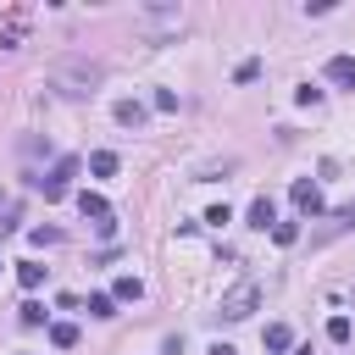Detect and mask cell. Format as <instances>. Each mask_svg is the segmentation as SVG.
Returning a JSON list of instances; mask_svg holds the SVG:
<instances>
[{"label": "cell", "instance_id": "cell-1", "mask_svg": "<svg viewBox=\"0 0 355 355\" xmlns=\"http://www.w3.org/2000/svg\"><path fill=\"white\" fill-rule=\"evenodd\" d=\"M44 83H50L61 100H89V94L105 83V67H100V61H89V55H61V61H50Z\"/></svg>", "mask_w": 355, "mask_h": 355}, {"label": "cell", "instance_id": "cell-2", "mask_svg": "<svg viewBox=\"0 0 355 355\" xmlns=\"http://www.w3.org/2000/svg\"><path fill=\"white\" fill-rule=\"evenodd\" d=\"M255 305H261V283H255V277H244V283H233V288L222 294L216 316H222V322H244V316H250Z\"/></svg>", "mask_w": 355, "mask_h": 355}, {"label": "cell", "instance_id": "cell-3", "mask_svg": "<svg viewBox=\"0 0 355 355\" xmlns=\"http://www.w3.org/2000/svg\"><path fill=\"white\" fill-rule=\"evenodd\" d=\"M78 172H83V161H78V155H61V161H55L44 178H33V189H39L44 200H61V194L72 189V178H78Z\"/></svg>", "mask_w": 355, "mask_h": 355}, {"label": "cell", "instance_id": "cell-4", "mask_svg": "<svg viewBox=\"0 0 355 355\" xmlns=\"http://www.w3.org/2000/svg\"><path fill=\"white\" fill-rule=\"evenodd\" d=\"M111 116H116L122 128H144V122H150V105H144V100H116Z\"/></svg>", "mask_w": 355, "mask_h": 355}, {"label": "cell", "instance_id": "cell-5", "mask_svg": "<svg viewBox=\"0 0 355 355\" xmlns=\"http://www.w3.org/2000/svg\"><path fill=\"white\" fill-rule=\"evenodd\" d=\"M288 194H294V205H300V211H305V216H322V189H316V183H311V178H300V183H294V189H288Z\"/></svg>", "mask_w": 355, "mask_h": 355}, {"label": "cell", "instance_id": "cell-6", "mask_svg": "<svg viewBox=\"0 0 355 355\" xmlns=\"http://www.w3.org/2000/svg\"><path fill=\"white\" fill-rule=\"evenodd\" d=\"M327 83H338V89H355V55H327Z\"/></svg>", "mask_w": 355, "mask_h": 355}, {"label": "cell", "instance_id": "cell-7", "mask_svg": "<svg viewBox=\"0 0 355 355\" xmlns=\"http://www.w3.org/2000/svg\"><path fill=\"white\" fill-rule=\"evenodd\" d=\"M250 227H261V233H266V227H277V211H272V200H266V194H261V200H250Z\"/></svg>", "mask_w": 355, "mask_h": 355}, {"label": "cell", "instance_id": "cell-8", "mask_svg": "<svg viewBox=\"0 0 355 355\" xmlns=\"http://www.w3.org/2000/svg\"><path fill=\"white\" fill-rule=\"evenodd\" d=\"M261 344H266V349H272V355H283V349H294V333H288V327H283V322H272V327H266V333H261Z\"/></svg>", "mask_w": 355, "mask_h": 355}, {"label": "cell", "instance_id": "cell-9", "mask_svg": "<svg viewBox=\"0 0 355 355\" xmlns=\"http://www.w3.org/2000/svg\"><path fill=\"white\" fill-rule=\"evenodd\" d=\"M116 166H122L116 150H94V155H89V172H94V178H116Z\"/></svg>", "mask_w": 355, "mask_h": 355}, {"label": "cell", "instance_id": "cell-10", "mask_svg": "<svg viewBox=\"0 0 355 355\" xmlns=\"http://www.w3.org/2000/svg\"><path fill=\"white\" fill-rule=\"evenodd\" d=\"M78 211H83V216H94V222H111V205H105L100 194H89V189L78 194Z\"/></svg>", "mask_w": 355, "mask_h": 355}, {"label": "cell", "instance_id": "cell-11", "mask_svg": "<svg viewBox=\"0 0 355 355\" xmlns=\"http://www.w3.org/2000/svg\"><path fill=\"white\" fill-rule=\"evenodd\" d=\"M111 300H128V305H133V300H144V283H139L133 272H122V277H116V288H111Z\"/></svg>", "mask_w": 355, "mask_h": 355}, {"label": "cell", "instance_id": "cell-12", "mask_svg": "<svg viewBox=\"0 0 355 355\" xmlns=\"http://www.w3.org/2000/svg\"><path fill=\"white\" fill-rule=\"evenodd\" d=\"M44 272H50V266H39V261H17V277H22V288H39V283H44Z\"/></svg>", "mask_w": 355, "mask_h": 355}, {"label": "cell", "instance_id": "cell-13", "mask_svg": "<svg viewBox=\"0 0 355 355\" xmlns=\"http://www.w3.org/2000/svg\"><path fill=\"white\" fill-rule=\"evenodd\" d=\"M89 316H94V322H111V316H116V300H111V294H89Z\"/></svg>", "mask_w": 355, "mask_h": 355}, {"label": "cell", "instance_id": "cell-14", "mask_svg": "<svg viewBox=\"0 0 355 355\" xmlns=\"http://www.w3.org/2000/svg\"><path fill=\"white\" fill-rule=\"evenodd\" d=\"M50 344H55V349H72V344H78V327H72V322H55V327H50Z\"/></svg>", "mask_w": 355, "mask_h": 355}, {"label": "cell", "instance_id": "cell-15", "mask_svg": "<svg viewBox=\"0 0 355 355\" xmlns=\"http://www.w3.org/2000/svg\"><path fill=\"white\" fill-rule=\"evenodd\" d=\"M150 111H178V94H172V89H155V94H150Z\"/></svg>", "mask_w": 355, "mask_h": 355}, {"label": "cell", "instance_id": "cell-16", "mask_svg": "<svg viewBox=\"0 0 355 355\" xmlns=\"http://www.w3.org/2000/svg\"><path fill=\"white\" fill-rule=\"evenodd\" d=\"M327 338H333V344H349V316H333V322H327Z\"/></svg>", "mask_w": 355, "mask_h": 355}, {"label": "cell", "instance_id": "cell-17", "mask_svg": "<svg viewBox=\"0 0 355 355\" xmlns=\"http://www.w3.org/2000/svg\"><path fill=\"white\" fill-rule=\"evenodd\" d=\"M261 78V61H239V72H233V83H255Z\"/></svg>", "mask_w": 355, "mask_h": 355}, {"label": "cell", "instance_id": "cell-18", "mask_svg": "<svg viewBox=\"0 0 355 355\" xmlns=\"http://www.w3.org/2000/svg\"><path fill=\"white\" fill-rule=\"evenodd\" d=\"M39 322H44V305L28 300V305H22V327H39Z\"/></svg>", "mask_w": 355, "mask_h": 355}, {"label": "cell", "instance_id": "cell-19", "mask_svg": "<svg viewBox=\"0 0 355 355\" xmlns=\"http://www.w3.org/2000/svg\"><path fill=\"white\" fill-rule=\"evenodd\" d=\"M222 222H233V211H227V205H211V211H205V227H222Z\"/></svg>", "mask_w": 355, "mask_h": 355}, {"label": "cell", "instance_id": "cell-20", "mask_svg": "<svg viewBox=\"0 0 355 355\" xmlns=\"http://www.w3.org/2000/svg\"><path fill=\"white\" fill-rule=\"evenodd\" d=\"M272 239H277V244H294V239H300V227H294V222H277V227H272Z\"/></svg>", "mask_w": 355, "mask_h": 355}, {"label": "cell", "instance_id": "cell-21", "mask_svg": "<svg viewBox=\"0 0 355 355\" xmlns=\"http://www.w3.org/2000/svg\"><path fill=\"white\" fill-rule=\"evenodd\" d=\"M294 100H300V105H316V100H322V89H316V83H305V89H294Z\"/></svg>", "mask_w": 355, "mask_h": 355}, {"label": "cell", "instance_id": "cell-22", "mask_svg": "<svg viewBox=\"0 0 355 355\" xmlns=\"http://www.w3.org/2000/svg\"><path fill=\"white\" fill-rule=\"evenodd\" d=\"M344 222H349V227H355V205H344Z\"/></svg>", "mask_w": 355, "mask_h": 355}]
</instances>
